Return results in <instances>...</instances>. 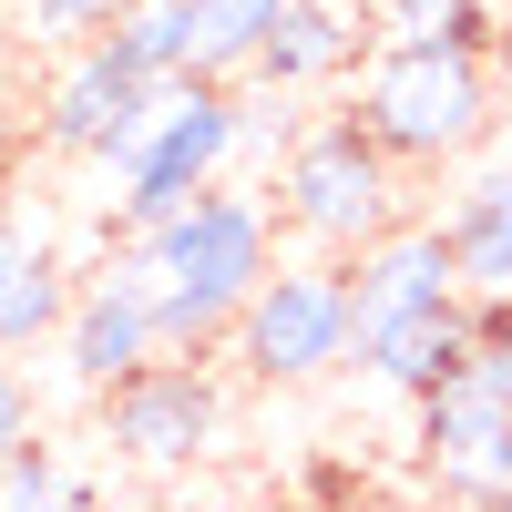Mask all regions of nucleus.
<instances>
[{"label":"nucleus","mask_w":512,"mask_h":512,"mask_svg":"<svg viewBox=\"0 0 512 512\" xmlns=\"http://www.w3.org/2000/svg\"><path fill=\"white\" fill-rule=\"evenodd\" d=\"M144 256H154V338L195 359V349H216L246 318V297L277 277V216H267V195L216 185V195H195L175 226H154Z\"/></svg>","instance_id":"1"},{"label":"nucleus","mask_w":512,"mask_h":512,"mask_svg":"<svg viewBox=\"0 0 512 512\" xmlns=\"http://www.w3.org/2000/svg\"><path fill=\"white\" fill-rule=\"evenodd\" d=\"M246 154V93L236 82H154L144 113L113 134L103 154V175H113V226L123 236H154V226H175L195 195H216L226 185V164Z\"/></svg>","instance_id":"2"},{"label":"nucleus","mask_w":512,"mask_h":512,"mask_svg":"<svg viewBox=\"0 0 512 512\" xmlns=\"http://www.w3.org/2000/svg\"><path fill=\"white\" fill-rule=\"evenodd\" d=\"M277 226L308 246V256H328V267H349V256H369L379 236L410 226L400 164L379 154V134H369L359 113L297 123V144L277 154Z\"/></svg>","instance_id":"3"},{"label":"nucleus","mask_w":512,"mask_h":512,"mask_svg":"<svg viewBox=\"0 0 512 512\" xmlns=\"http://www.w3.org/2000/svg\"><path fill=\"white\" fill-rule=\"evenodd\" d=\"M390 164H461L492 134V62L451 41H379L349 103Z\"/></svg>","instance_id":"4"},{"label":"nucleus","mask_w":512,"mask_h":512,"mask_svg":"<svg viewBox=\"0 0 512 512\" xmlns=\"http://www.w3.org/2000/svg\"><path fill=\"white\" fill-rule=\"evenodd\" d=\"M236 369L256 390H318L328 369L359 359V318H349V267L328 256H277V277L246 297V318L226 328Z\"/></svg>","instance_id":"5"},{"label":"nucleus","mask_w":512,"mask_h":512,"mask_svg":"<svg viewBox=\"0 0 512 512\" xmlns=\"http://www.w3.org/2000/svg\"><path fill=\"white\" fill-rule=\"evenodd\" d=\"M103 441H113V461H134V472H154V482L195 472V461L226 451V379L205 369V359H154V369H134V379L103 400Z\"/></svg>","instance_id":"6"},{"label":"nucleus","mask_w":512,"mask_h":512,"mask_svg":"<svg viewBox=\"0 0 512 512\" xmlns=\"http://www.w3.org/2000/svg\"><path fill=\"white\" fill-rule=\"evenodd\" d=\"M164 359V338H154V256H144V236H123L93 277H82V297H72V318H62V379L82 400H113L134 369H154Z\"/></svg>","instance_id":"7"},{"label":"nucleus","mask_w":512,"mask_h":512,"mask_svg":"<svg viewBox=\"0 0 512 512\" xmlns=\"http://www.w3.org/2000/svg\"><path fill=\"white\" fill-rule=\"evenodd\" d=\"M420 472H431L451 502H502L512 492V400H502V379L472 359L451 379V390L420 400Z\"/></svg>","instance_id":"8"},{"label":"nucleus","mask_w":512,"mask_h":512,"mask_svg":"<svg viewBox=\"0 0 512 512\" xmlns=\"http://www.w3.org/2000/svg\"><path fill=\"white\" fill-rule=\"evenodd\" d=\"M154 82L113 52V41H93V52H62L52 82H41V103H31V144L41 154H62V164H103L113 134L144 113Z\"/></svg>","instance_id":"9"},{"label":"nucleus","mask_w":512,"mask_h":512,"mask_svg":"<svg viewBox=\"0 0 512 512\" xmlns=\"http://www.w3.org/2000/svg\"><path fill=\"white\" fill-rule=\"evenodd\" d=\"M431 308H461V267H451V236L441 226H400L379 236L369 256H349V318H359V349L390 338Z\"/></svg>","instance_id":"10"},{"label":"nucleus","mask_w":512,"mask_h":512,"mask_svg":"<svg viewBox=\"0 0 512 512\" xmlns=\"http://www.w3.org/2000/svg\"><path fill=\"white\" fill-rule=\"evenodd\" d=\"M72 297L82 277L62 267V236L41 205H0V359H21V349H52L62 318H72Z\"/></svg>","instance_id":"11"},{"label":"nucleus","mask_w":512,"mask_h":512,"mask_svg":"<svg viewBox=\"0 0 512 512\" xmlns=\"http://www.w3.org/2000/svg\"><path fill=\"white\" fill-rule=\"evenodd\" d=\"M359 21H369V0H287L246 82L256 93H318V82H338L359 62V41H369Z\"/></svg>","instance_id":"12"},{"label":"nucleus","mask_w":512,"mask_h":512,"mask_svg":"<svg viewBox=\"0 0 512 512\" xmlns=\"http://www.w3.org/2000/svg\"><path fill=\"white\" fill-rule=\"evenodd\" d=\"M451 267H461V308H512V164L472 175L441 205Z\"/></svg>","instance_id":"13"},{"label":"nucleus","mask_w":512,"mask_h":512,"mask_svg":"<svg viewBox=\"0 0 512 512\" xmlns=\"http://www.w3.org/2000/svg\"><path fill=\"white\" fill-rule=\"evenodd\" d=\"M472 359H482L472 308H431V318H410V328H390V338H369L349 369L369 379V390H390V400H431V390H451Z\"/></svg>","instance_id":"14"},{"label":"nucleus","mask_w":512,"mask_h":512,"mask_svg":"<svg viewBox=\"0 0 512 512\" xmlns=\"http://www.w3.org/2000/svg\"><path fill=\"white\" fill-rule=\"evenodd\" d=\"M287 0H185V72L205 82H246L256 52H267V31H277Z\"/></svg>","instance_id":"15"},{"label":"nucleus","mask_w":512,"mask_h":512,"mask_svg":"<svg viewBox=\"0 0 512 512\" xmlns=\"http://www.w3.org/2000/svg\"><path fill=\"white\" fill-rule=\"evenodd\" d=\"M103 41H113L144 82H185V0H134Z\"/></svg>","instance_id":"16"},{"label":"nucleus","mask_w":512,"mask_h":512,"mask_svg":"<svg viewBox=\"0 0 512 512\" xmlns=\"http://www.w3.org/2000/svg\"><path fill=\"white\" fill-rule=\"evenodd\" d=\"M134 11V0H21V31H31V52H93V41Z\"/></svg>","instance_id":"17"},{"label":"nucleus","mask_w":512,"mask_h":512,"mask_svg":"<svg viewBox=\"0 0 512 512\" xmlns=\"http://www.w3.org/2000/svg\"><path fill=\"white\" fill-rule=\"evenodd\" d=\"M0 512H93V502H82V482L52 461V441H31L11 461V482H0Z\"/></svg>","instance_id":"18"},{"label":"nucleus","mask_w":512,"mask_h":512,"mask_svg":"<svg viewBox=\"0 0 512 512\" xmlns=\"http://www.w3.org/2000/svg\"><path fill=\"white\" fill-rule=\"evenodd\" d=\"M41 441V400H31V379L0 359V482H11V461Z\"/></svg>","instance_id":"19"},{"label":"nucleus","mask_w":512,"mask_h":512,"mask_svg":"<svg viewBox=\"0 0 512 512\" xmlns=\"http://www.w3.org/2000/svg\"><path fill=\"white\" fill-rule=\"evenodd\" d=\"M472 338H482V369L502 379V400H512V308H472Z\"/></svg>","instance_id":"20"},{"label":"nucleus","mask_w":512,"mask_h":512,"mask_svg":"<svg viewBox=\"0 0 512 512\" xmlns=\"http://www.w3.org/2000/svg\"><path fill=\"white\" fill-rule=\"evenodd\" d=\"M175 512H236V502H216V492H195V502H175Z\"/></svg>","instance_id":"21"},{"label":"nucleus","mask_w":512,"mask_h":512,"mask_svg":"<svg viewBox=\"0 0 512 512\" xmlns=\"http://www.w3.org/2000/svg\"><path fill=\"white\" fill-rule=\"evenodd\" d=\"M482 512H512V492H502V502H482Z\"/></svg>","instance_id":"22"}]
</instances>
